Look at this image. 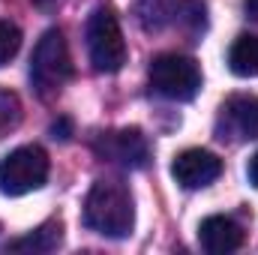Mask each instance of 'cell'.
Returning <instances> with one entry per match:
<instances>
[{"instance_id": "1", "label": "cell", "mask_w": 258, "mask_h": 255, "mask_svg": "<svg viewBox=\"0 0 258 255\" xmlns=\"http://www.w3.org/2000/svg\"><path fill=\"white\" fill-rule=\"evenodd\" d=\"M84 225L111 240L129 237L135 225V207L126 186L117 180H96L84 198Z\"/></svg>"}, {"instance_id": "2", "label": "cell", "mask_w": 258, "mask_h": 255, "mask_svg": "<svg viewBox=\"0 0 258 255\" xmlns=\"http://www.w3.org/2000/svg\"><path fill=\"white\" fill-rule=\"evenodd\" d=\"M72 78V57L60 30H45L30 57V84L42 99H51Z\"/></svg>"}, {"instance_id": "3", "label": "cell", "mask_w": 258, "mask_h": 255, "mask_svg": "<svg viewBox=\"0 0 258 255\" xmlns=\"http://www.w3.org/2000/svg\"><path fill=\"white\" fill-rule=\"evenodd\" d=\"M87 51L96 72H120L126 63V39L111 9H96L87 21Z\"/></svg>"}, {"instance_id": "4", "label": "cell", "mask_w": 258, "mask_h": 255, "mask_svg": "<svg viewBox=\"0 0 258 255\" xmlns=\"http://www.w3.org/2000/svg\"><path fill=\"white\" fill-rule=\"evenodd\" d=\"M48 180V153L36 144L15 147L0 159V192L3 195H27Z\"/></svg>"}, {"instance_id": "5", "label": "cell", "mask_w": 258, "mask_h": 255, "mask_svg": "<svg viewBox=\"0 0 258 255\" xmlns=\"http://www.w3.org/2000/svg\"><path fill=\"white\" fill-rule=\"evenodd\" d=\"M135 15L147 33H162V30L198 33L204 27V6L198 0H141L135 6Z\"/></svg>"}, {"instance_id": "6", "label": "cell", "mask_w": 258, "mask_h": 255, "mask_svg": "<svg viewBox=\"0 0 258 255\" xmlns=\"http://www.w3.org/2000/svg\"><path fill=\"white\" fill-rule=\"evenodd\" d=\"M150 87L174 102H189L201 90V69L186 54H159L150 60Z\"/></svg>"}, {"instance_id": "7", "label": "cell", "mask_w": 258, "mask_h": 255, "mask_svg": "<svg viewBox=\"0 0 258 255\" xmlns=\"http://www.w3.org/2000/svg\"><path fill=\"white\" fill-rule=\"evenodd\" d=\"M93 150L102 159H108V162H114L120 168H132V171L144 168L150 162V144L141 135V129H111V132H102V135H96Z\"/></svg>"}, {"instance_id": "8", "label": "cell", "mask_w": 258, "mask_h": 255, "mask_svg": "<svg viewBox=\"0 0 258 255\" xmlns=\"http://www.w3.org/2000/svg\"><path fill=\"white\" fill-rule=\"evenodd\" d=\"M171 174H174V180L183 189H204V186H210L222 174V159L216 153H210V150L189 147V150L174 156Z\"/></svg>"}, {"instance_id": "9", "label": "cell", "mask_w": 258, "mask_h": 255, "mask_svg": "<svg viewBox=\"0 0 258 255\" xmlns=\"http://www.w3.org/2000/svg\"><path fill=\"white\" fill-rule=\"evenodd\" d=\"M216 129L222 138L231 141H252L258 138V96H228L219 108Z\"/></svg>"}, {"instance_id": "10", "label": "cell", "mask_w": 258, "mask_h": 255, "mask_svg": "<svg viewBox=\"0 0 258 255\" xmlns=\"http://www.w3.org/2000/svg\"><path fill=\"white\" fill-rule=\"evenodd\" d=\"M198 240H201L204 252L228 255L243 246V228L231 216H207L198 228Z\"/></svg>"}, {"instance_id": "11", "label": "cell", "mask_w": 258, "mask_h": 255, "mask_svg": "<svg viewBox=\"0 0 258 255\" xmlns=\"http://www.w3.org/2000/svg\"><path fill=\"white\" fill-rule=\"evenodd\" d=\"M228 69L240 78L258 75V36L243 33L234 39V45L228 48Z\"/></svg>"}, {"instance_id": "12", "label": "cell", "mask_w": 258, "mask_h": 255, "mask_svg": "<svg viewBox=\"0 0 258 255\" xmlns=\"http://www.w3.org/2000/svg\"><path fill=\"white\" fill-rule=\"evenodd\" d=\"M57 243H60V225H57V222H48V225L30 231L27 237L15 240L12 249H24V252H51Z\"/></svg>"}, {"instance_id": "13", "label": "cell", "mask_w": 258, "mask_h": 255, "mask_svg": "<svg viewBox=\"0 0 258 255\" xmlns=\"http://www.w3.org/2000/svg\"><path fill=\"white\" fill-rule=\"evenodd\" d=\"M18 123H21V99L12 90L0 87V138L9 135Z\"/></svg>"}, {"instance_id": "14", "label": "cell", "mask_w": 258, "mask_h": 255, "mask_svg": "<svg viewBox=\"0 0 258 255\" xmlns=\"http://www.w3.org/2000/svg\"><path fill=\"white\" fill-rule=\"evenodd\" d=\"M21 48V30L12 21H0V66H6Z\"/></svg>"}, {"instance_id": "15", "label": "cell", "mask_w": 258, "mask_h": 255, "mask_svg": "<svg viewBox=\"0 0 258 255\" xmlns=\"http://www.w3.org/2000/svg\"><path fill=\"white\" fill-rule=\"evenodd\" d=\"M246 174H249V183L258 189V153L249 159V168H246Z\"/></svg>"}, {"instance_id": "16", "label": "cell", "mask_w": 258, "mask_h": 255, "mask_svg": "<svg viewBox=\"0 0 258 255\" xmlns=\"http://www.w3.org/2000/svg\"><path fill=\"white\" fill-rule=\"evenodd\" d=\"M243 12L258 21V0H243Z\"/></svg>"}]
</instances>
